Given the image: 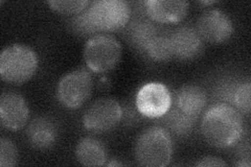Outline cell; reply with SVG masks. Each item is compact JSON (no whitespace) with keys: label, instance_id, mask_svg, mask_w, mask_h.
I'll use <instances>...</instances> for the list:
<instances>
[{"label":"cell","instance_id":"obj_1","mask_svg":"<svg viewBox=\"0 0 251 167\" xmlns=\"http://www.w3.org/2000/svg\"><path fill=\"white\" fill-rule=\"evenodd\" d=\"M201 133L204 140L215 147L233 146L244 135L242 114L228 103H216L204 113Z\"/></svg>","mask_w":251,"mask_h":167},{"label":"cell","instance_id":"obj_2","mask_svg":"<svg viewBox=\"0 0 251 167\" xmlns=\"http://www.w3.org/2000/svg\"><path fill=\"white\" fill-rule=\"evenodd\" d=\"M173 152L174 145L171 134L159 125L144 130L135 141L134 157L141 166H168L173 158Z\"/></svg>","mask_w":251,"mask_h":167},{"label":"cell","instance_id":"obj_3","mask_svg":"<svg viewBox=\"0 0 251 167\" xmlns=\"http://www.w3.org/2000/svg\"><path fill=\"white\" fill-rule=\"evenodd\" d=\"M39 66L36 51L25 44H12L0 54V76L13 85H22L33 77Z\"/></svg>","mask_w":251,"mask_h":167},{"label":"cell","instance_id":"obj_4","mask_svg":"<svg viewBox=\"0 0 251 167\" xmlns=\"http://www.w3.org/2000/svg\"><path fill=\"white\" fill-rule=\"evenodd\" d=\"M123 47L114 36L100 33L90 37L83 48V59L92 72L107 73L121 62Z\"/></svg>","mask_w":251,"mask_h":167},{"label":"cell","instance_id":"obj_5","mask_svg":"<svg viewBox=\"0 0 251 167\" xmlns=\"http://www.w3.org/2000/svg\"><path fill=\"white\" fill-rule=\"evenodd\" d=\"M86 12L98 34H107L126 27L131 20L132 9L125 0H98L92 1Z\"/></svg>","mask_w":251,"mask_h":167},{"label":"cell","instance_id":"obj_6","mask_svg":"<svg viewBox=\"0 0 251 167\" xmlns=\"http://www.w3.org/2000/svg\"><path fill=\"white\" fill-rule=\"evenodd\" d=\"M93 77L89 70L75 69L63 75L59 81L56 95L62 106L67 109L82 107L92 95Z\"/></svg>","mask_w":251,"mask_h":167},{"label":"cell","instance_id":"obj_7","mask_svg":"<svg viewBox=\"0 0 251 167\" xmlns=\"http://www.w3.org/2000/svg\"><path fill=\"white\" fill-rule=\"evenodd\" d=\"M123 119L121 103L112 97L94 100L85 111L82 118L84 128L92 133L111 131Z\"/></svg>","mask_w":251,"mask_h":167},{"label":"cell","instance_id":"obj_8","mask_svg":"<svg viewBox=\"0 0 251 167\" xmlns=\"http://www.w3.org/2000/svg\"><path fill=\"white\" fill-rule=\"evenodd\" d=\"M138 113L147 118H160L172 107V95L168 87L158 82L144 85L138 90L135 98Z\"/></svg>","mask_w":251,"mask_h":167},{"label":"cell","instance_id":"obj_9","mask_svg":"<svg viewBox=\"0 0 251 167\" xmlns=\"http://www.w3.org/2000/svg\"><path fill=\"white\" fill-rule=\"evenodd\" d=\"M196 29L204 42L223 44L233 34V23L230 17L220 10H208L202 13L197 20Z\"/></svg>","mask_w":251,"mask_h":167},{"label":"cell","instance_id":"obj_10","mask_svg":"<svg viewBox=\"0 0 251 167\" xmlns=\"http://www.w3.org/2000/svg\"><path fill=\"white\" fill-rule=\"evenodd\" d=\"M29 118V108L25 98L16 92H5L0 97V122L9 131L25 128Z\"/></svg>","mask_w":251,"mask_h":167},{"label":"cell","instance_id":"obj_11","mask_svg":"<svg viewBox=\"0 0 251 167\" xmlns=\"http://www.w3.org/2000/svg\"><path fill=\"white\" fill-rule=\"evenodd\" d=\"M175 59L192 61L197 59L204 49V41L197 29L191 25H182L170 35Z\"/></svg>","mask_w":251,"mask_h":167},{"label":"cell","instance_id":"obj_12","mask_svg":"<svg viewBox=\"0 0 251 167\" xmlns=\"http://www.w3.org/2000/svg\"><path fill=\"white\" fill-rule=\"evenodd\" d=\"M190 9V2L183 0H148L145 10L149 19L161 24H173L183 20Z\"/></svg>","mask_w":251,"mask_h":167},{"label":"cell","instance_id":"obj_13","mask_svg":"<svg viewBox=\"0 0 251 167\" xmlns=\"http://www.w3.org/2000/svg\"><path fill=\"white\" fill-rule=\"evenodd\" d=\"M57 124L51 118L38 116L27 126L26 137L29 144L38 150L51 148L58 140Z\"/></svg>","mask_w":251,"mask_h":167},{"label":"cell","instance_id":"obj_14","mask_svg":"<svg viewBox=\"0 0 251 167\" xmlns=\"http://www.w3.org/2000/svg\"><path fill=\"white\" fill-rule=\"evenodd\" d=\"M175 100L179 111L196 119L206 107L207 94L199 85H184L176 92Z\"/></svg>","mask_w":251,"mask_h":167},{"label":"cell","instance_id":"obj_15","mask_svg":"<svg viewBox=\"0 0 251 167\" xmlns=\"http://www.w3.org/2000/svg\"><path fill=\"white\" fill-rule=\"evenodd\" d=\"M158 34L156 25L149 18H136L126 25V38L139 51L145 52L148 44Z\"/></svg>","mask_w":251,"mask_h":167},{"label":"cell","instance_id":"obj_16","mask_svg":"<svg viewBox=\"0 0 251 167\" xmlns=\"http://www.w3.org/2000/svg\"><path fill=\"white\" fill-rule=\"evenodd\" d=\"M75 158L84 166H103L107 160L106 147L97 138L84 137L75 146Z\"/></svg>","mask_w":251,"mask_h":167},{"label":"cell","instance_id":"obj_17","mask_svg":"<svg viewBox=\"0 0 251 167\" xmlns=\"http://www.w3.org/2000/svg\"><path fill=\"white\" fill-rule=\"evenodd\" d=\"M145 53L152 61L164 63L175 59L170 35H157L148 44Z\"/></svg>","mask_w":251,"mask_h":167},{"label":"cell","instance_id":"obj_18","mask_svg":"<svg viewBox=\"0 0 251 167\" xmlns=\"http://www.w3.org/2000/svg\"><path fill=\"white\" fill-rule=\"evenodd\" d=\"M162 117H164L163 123L167 128L166 130L177 136H184L190 133L195 123V118L183 114L177 108L170 109L169 112Z\"/></svg>","mask_w":251,"mask_h":167},{"label":"cell","instance_id":"obj_19","mask_svg":"<svg viewBox=\"0 0 251 167\" xmlns=\"http://www.w3.org/2000/svg\"><path fill=\"white\" fill-rule=\"evenodd\" d=\"M91 1L89 0H50L47 4L50 9L62 15L75 16L88 9Z\"/></svg>","mask_w":251,"mask_h":167},{"label":"cell","instance_id":"obj_20","mask_svg":"<svg viewBox=\"0 0 251 167\" xmlns=\"http://www.w3.org/2000/svg\"><path fill=\"white\" fill-rule=\"evenodd\" d=\"M250 92H251V84L250 81L243 82L239 84L233 91L231 102L234 108L243 115L249 116L250 114Z\"/></svg>","mask_w":251,"mask_h":167},{"label":"cell","instance_id":"obj_21","mask_svg":"<svg viewBox=\"0 0 251 167\" xmlns=\"http://www.w3.org/2000/svg\"><path fill=\"white\" fill-rule=\"evenodd\" d=\"M19 161V152L15 143L2 137L0 139V166L13 167Z\"/></svg>","mask_w":251,"mask_h":167},{"label":"cell","instance_id":"obj_22","mask_svg":"<svg viewBox=\"0 0 251 167\" xmlns=\"http://www.w3.org/2000/svg\"><path fill=\"white\" fill-rule=\"evenodd\" d=\"M70 28L74 30V33L81 37H92L98 34L96 28L93 27L92 23L88 17V14L86 11L83 13L74 16V17L69 20Z\"/></svg>","mask_w":251,"mask_h":167},{"label":"cell","instance_id":"obj_23","mask_svg":"<svg viewBox=\"0 0 251 167\" xmlns=\"http://www.w3.org/2000/svg\"><path fill=\"white\" fill-rule=\"evenodd\" d=\"M197 166L201 167H221L226 166L227 163L223 160V159L216 157V156H206L200 159L199 162L196 164Z\"/></svg>","mask_w":251,"mask_h":167},{"label":"cell","instance_id":"obj_24","mask_svg":"<svg viewBox=\"0 0 251 167\" xmlns=\"http://www.w3.org/2000/svg\"><path fill=\"white\" fill-rule=\"evenodd\" d=\"M123 165H124V163L119 162V161H115V160L107 163V166H123Z\"/></svg>","mask_w":251,"mask_h":167},{"label":"cell","instance_id":"obj_25","mask_svg":"<svg viewBox=\"0 0 251 167\" xmlns=\"http://www.w3.org/2000/svg\"><path fill=\"white\" fill-rule=\"evenodd\" d=\"M200 3L201 4H213V3H215V1H201Z\"/></svg>","mask_w":251,"mask_h":167}]
</instances>
